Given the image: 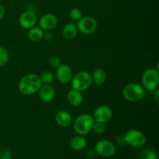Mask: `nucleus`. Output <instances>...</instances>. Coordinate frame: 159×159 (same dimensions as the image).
<instances>
[{
	"label": "nucleus",
	"instance_id": "c85d7f7f",
	"mask_svg": "<svg viewBox=\"0 0 159 159\" xmlns=\"http://www.w3.org/2000/svg\"><path fill=\"white\" fill-rule=\"evenodd\" d=\"M5 15V9L2 5H0V20L4 17Z\"/></svg>",
	"mask_w": 159,
	"mask_h": 159
},
{
	"label": "nucleus",
	"instance_id": "f03ea898",
	"mask_svg": "<svg viewBox=\"0 0 159 159\" xmlns=\"http://www.w3.org/2000/svg\"><path fill=\"white\" fill-rule=\"evenodd\" d=\"M95 120L93 116L89 114H81L78 116L74 122L75 131L79 135H86L93 129Z\"/></svg>",
	"mask_w": 159,
	"mask_h": 159
},
{
	"label": "nucleus",
	"instance_id": "a878e982",
	"mask_svg": "<svg viewBox=\"0 0 159 159\" xmlns=\"http://www.w3.org/2000/svg\"><path fill=\"white\" fill-rule=\"evenodd\" d=\"M0 159H12V152L9 149L5 148L0 152Z\"/></svg>",
	"mask_w": 159,
	"mask_h": 159
},
{
	"label": "nucleus",
	"instance_id": "aec40b11",
	"mask_svg": "<svg viewBox=\"0 0 159 159\" xmlns=\"http://www.w3.org/2000/svg\"><path fill=\"white\" fill-rule=\"evenodd\" d=\"M140 159H158L156 152L154 149L148 148H144L139 153Z\"/></svg>",
	"mask_w": 159,
	"mask_h": 159
},
{
	"label": "nucleus",
	"instance_id": "412c9836",
	"mask_svg": "<svg viewBox=\"0 0 159 159\" xmlns=\"http://www.w3.org/2000/svg\"><path fill=\"white\" fill-rule=\"evenodd\" d=\"M39 77H40L42 84H51L54 79V73L51 71H43Z\"/></svg>",
	"mask_w": 159,
	"mask_h": 159
},
{
	"label": "nucleus",
	"instance_id": "0eeeda50",
	"mask_svg": "<svg viewBox=\"0 0 159 159\" xmlns=\"http://www.w3.org/2000/svg\"><path fill=\"white\" fill-rule=\"evenodd\" d=\"M78 31L83 34H91L95 32L97 28V21L91 16L82 17L77 22Z\"/></svg>",
	"mask_w": 159,
	"mask_h": 159
},
{
	"label": "nucleus",
	"instance_id": "9b49d317",
	"mask_svg": "<svg viewBox=\"0 0 159 159\" xmlns=\"http://www.w3.org/2000/svg\"><path fill=\"white\" fill-rule=\"evenodd\" d=\"M56 77L58 82L61 83H68L71 82L73 77V72L71 68L68 65L61 64L57 68L56 71Z\"/></svg>",
	"mask_w": 159,
	"mask_h": 159
},
{
	"label": "nucleus",
	"instance_id": "a211bd4d",
	"mask_svg": "<svg viewBox=\"0 0 159 159\" xmlns=\"http://www.w3.org/2000/svg\"><path fill=\"white\" fill-rule=\"evenodd\" d=\"M92 79H93V82H94L96 85H102L105 82L106 79H107V74H106L105 70L101 68H96L93 72Z\"/></svg>",
	"mask_w": 159,
	"mask_h": 159
},
{
	"label": "nucleus",
	"instance_id": "6ab92c4d",
	"mask_svg": "<svg viewBox=\"0 0 159 159\" xmlns=\"http://www.w3.org/2000/svg\"><path fill=\"white\" fill-rule=\"evenodd\" d=\"M43 30L40 26H34L29 30L28 37L33 42H38L43 39Z\"/></svg>",
	"mask_w": 159,
	"mask_h": 159
},
{
	"label": "nucleus",
	"instance_id": "c756f323",
	"mask_svg": "<svg viewBox=\"0 0 159 159\" xmlns=\"http://www.w3.org/2000/svg\"><path fill=\"white\" fill-rule=\"evenodd\" d=\"M158 89H156L155 90V91H154L153 93H155V102H156V103L158 104V102H159V100H158V97H159V93H158Z\"/></svg>",
	"mask_w": 159,
	"mask_h": 159
},
{
	"label": "nucleus",
	"instance_id": "2eb2a0df",
	"mask_svg": "<svg viewBox=\"0 0 159 159\" xmlns=\"http://www.w3.org/2000/svg\"><path fill=\"white\" fill-rule=\"evenodd\" d=\"M67 99L70 105L73 107H79L83 102V96L80 91L72 89L68 92L67 95Z\"/></svg>",
	"mask_w": 159,
	"mask_h": 159
},
{
	"label": "nucleus",
	"instance_id": "5701e85b",
	"mask_svg": "<svg viewBox=\"0 0 159 159\" xmlns=\"http://www.w3.org/2000/svg\"><path fill=\"white\" fill-rule=\"evenodd\" d=\"M69 17L72 21L78 22L82 17V13L78 8H72L69 12Z\"/></svg>",
	"mask_w": 159,
	"mask_h": 159
},
{
	"label": "nucleus",
	"instance_id": "9d476101",
	"mask_svg": "<svg viewBox=\"0 0 159 159\" xmlns=\"http://www.w3.org/2000/svg\"><path fill=\"white\" fill-rule=\"evenodd\" d=\"M19 23L23 29L30 30L35 26L37 23V16L33 11H26L20 15Z\"/></svg>",
	"mask_w": 159,
	"mask_h": 159
},
{
	"label": "nucleus",
	"instance_id": "1a4fd4ad",
	"mask_svg": "<svg viewBox=\"0 0 159 159\" xmlns=\"http://www.w3.org/2000/svg\"><path fill=\"white\" fill-rule=\"evenodd\" d=\"M113 116V112L111 108L108 106H100L97 107L93 112V117L95 122H100L106 124L111 120Z\"/></svg>",
	"mask_w": 159,
	"mask_h": 159
},
{
	"label": "nucleus",
	"instance_id": "ddd939ff",
	"mask_svg": "<svg viewBox=\"0 0 159 159\" xmlns=\"http://www.w3.org/2000/svg\"><path fill=\"white\" fill-rule=\"evenodd\" d=\"M38 93L40 99L44 102H51L55 96V89L50 84H42Z\"/></svg>",
	"mask_w": 159,
	"mask_h": 159
},
{
	"label": "nucleus",
	"instance_id": "f8f14e48",
	"mask_svg": "<svg viewBox=\"0 0 159 159\" xmlns=\"http://www.w3.org/2000/svg\"><path fill=\"white\" fill-rule=\"evenodd\" d=\"M57 24V19L54 15L48 13L43 15L39 20V26L43 31L52 30Z\"/></svg>",
	"mask_w": 159,
	"mask_h": 159
},
{
	"label": "nucleus",
	"instance_id": "6e6552de",
	"mask_svg": "<svg viewBox=\"0 0 159 159\" xmlns=\"http://www.w3.org/2000/svg\"><path fill=\"white\" fill-rule=\"evenodd\" d=\"M94 150L96 154L100 156L109 158L114 155L116 152V147L113 142L108 140H101L96 143Z\"/></svg>",
	"mask_w": 159,
	"mask_h": 159
},
{
	"label": "nucleus",
	"instance_id": "f257e3e1",
	"mask_svg": "<svg viewBox=\"0 0 159 159\" xmlns=\"http://www.w3.org/2000/svg\"><path fill=\"white\" fill-rule=\"evenodd\" d=\"M42 85L40 77L35 74L23 76L19 82V90L23 95H33L39 91Z\"/></svg>",
	"mask_w": 159,
	"mask_h": 159
},
{
	"label": "nucleus",
	"instance_id": "f3484780",
	"mask_svg": "<svg viewBox=\"0 0 159 159\" xmlns=\"http://www.w3.org/2000/svg\"><path fill=\"white\" fill-rule=\"evenodd\" d=\"M78 34V29L75 24L72 23H68L64 26L62 34H63L64 38L68 40H73L75 38Z\"/></svg>",
	"mask_w": 159,
	"mask_h": 159
},
{
	"label": "nucleus",
	"instance_id": "20e7f679",
	"mask_svg": "<svg viewBox=\"0 0 159 159\" xmlns=\"http://www.w3.org/2000/svg\"><path fill=\"white\" fill-rule=\"evenodd\" d=\"M93 83V79L89 72L82 71L73 75L71 80V87L73 89L78 91H85L91 86Z\"/></svg>",
	"mask_w": 159,
	"mask_h": 159
},
{
	"label": "nucleus",
	"instance_id": "423d86ee",
	"mask_svg": "<svg viewBox=\"0 0 159 159\" xmlns=\"http://www.w3.org/2000/svg\"><path fill=\"white\" fill-rule=\"evenodd\" d=\"M124 136L125 143L130 147L139 148L143 147L146 143L145 135L137 129H130L126 132Z\"/></svg>",
	"mask_w": 159,
	"mask_h": 159
},
{
	"label": "nucleus",
	"instance_id": "393cba45",
	"mask_svg": "<svg viewBox=\"0 0 159 159\" xmlns=\"http://www.w3.org/2000/svg\"><path fill=\"white\" fill-rule=\"evenodd\" d=\"M49 65L52 68H57V67L61 65L60 57H57V56H51L49 59Z\"/></svg>",
	"mask_w": 159,
	"mask_h": 159
},
{
	"label": "nucleus",
	"instance_id": "cd10ccee",
	"mask_svg": "<svg viewBox=\"0 0 159 159\" xmlns=\"http://www.w3.org/2000/svg\"><path fill=\"white\" fill-rule=\"evenodd\" d=\"M116 142L118 143V144L120 145H124L125 144V140H124V135H119V136L116 137Z\"/></svg>",
	"mask_w": 159,
	"mask_h": 159
},
{
	"label": "nucleus",
	"instance_id": "4be33fe9",
	"mask_svg": "<svg viewBox=\"0 0 159 159\" xmlns=\"http://www.w3.org/2000/svg\"><path fill=\"white\" fill-rule=\"evenodd\" d=\"M9 61V53L4 47L0 46V67L6 65Z\"/></svg>",
	"mask_w": 159,
	"mask_h": 159
},
{
	"label": "nucleus",
	"instance_id": "7ed1b4c3",
	"mask_svg": "<svg viewBox=\"0 0 159 159\" xmlns=\"http://www.w3.org/2000/svg\"><path fill=\"white\" fill-rule=\"evenodd\" d=\"M123 96L129 102H138L144 96V88L138 83H130L125 85L123 89Z\"/></svg>",
	"mask_w": 159,
	"mask_h": 159
},
{
	"label": "nucleus",
	"instance_id": "39448f33",
	"mask_svg": "<svg viewBox=\"0 0 159 159\" xmlns=\"http://www.w3.org/2000/svg\"><path fill=\"white\" fill-rule=\"evenodd\" d=\"M143 87L148 91L154 92L159 85V73L155 68H148L142 75Z\"/></svg>",
	"mask_w": 159,
	"mask_h": 159
},
{
	"label": "nucleus",
	"instance_id": "dca6fc26",
	"mask_svg": "<svg viewBox=\"0 0 159 159\" xmlns=\"http://www.w3.org/2000/svg\"><path fill=\"white\" fill-rule=\"evenodd\" d=\"M87 146V141L82 135H79L71 138L70 147L75 151H82Z\"/></svg>",
	"mask_w": 159,
	"mask_h": 159
},
{
	"label": "nucleus",
	"instance_id": "b1692460",
	"mask_svg": "<svg viewBox=\"0 0 159 159\" xmlns=\"http://www.w3.org/2000/svg\"><path fill=\"white\" fill-rule=\"evenodd\" d=\"M92 130H93V132L95 134H102L106 131L105 124L100 122H95L93 126Z\"/></svg>",
	"mask_w": 159,
	"mask_h": 159
},
{
	"label": "nucleus",
	"instance_id": "4468645a",
	"mask_svg": "<svg viewBox=\"0 0 159 159\" xmlns=\"http://www.w3.org/2000/svg\"><path fill=\"white\" fill-rule=\"evenodd\" d=\"M55 120L59 126L62 127H66L71 125L72 122V117L68 112L65 110H61L57 112L56 114Z\"/></svg>",
	"mask_w": 159,
	"mask_h": 159
},
{
	"label": "nucleus",
	"instance_id": "bb28decb",
	"mask_svg": "<svg viewBox=\"0 0 159 159\" xmlns=\"http://www.w3.org/2000/svg\"><path fill=\"white\" fill-rule=\"evenodd\" d=\"M43 39H44L46 41H51L53 39V34L51 33V30L43 31Z\"/></svg>",
	"mask_w": 159,
	"mask_h": 159
}]
</instances>
